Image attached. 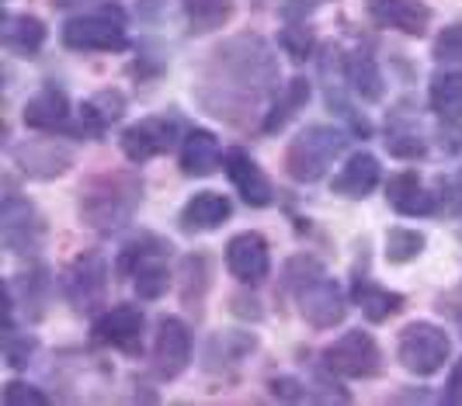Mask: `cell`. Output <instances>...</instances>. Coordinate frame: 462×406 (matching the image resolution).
I'll list each match as a JSON object with an SVG mask.
<instances>
[{"label": "cell", "mask_w": 462, "mask_h": 406, "mask_svg": "<svg viewBox=\"0 0 462 406\" xmlns=\"http://www.w3.org/2000/svg\"><path fill=\"white\" fill-rule=\"evenodd\" d=\"M278 56L261 35H233L219 42L199 69L195 80V101L208 115L247 125L251 115L261 112V105L278 90Z\"/></svg>", "instance_id": "6da1fadb"}, {"label": "cell", "mask_w": 462, "mask_h": 406, "mask_svg": "<svg viewBox=\"0 0 462 406\" xmlns=\"http://www.w3.org/2000/svg\"><path fill=\"white\" fill-rule=\"evenodd\" d=\"M143 202V180L133 171H101L80 184L77 212L80 223L94 233H118L133 223Z\"/></svg>", "instance_id": "7a4b0ae2"}, {"label": "cell", "mask_w": 462, "mask_h": 406, "mask_svg": "<svg viewBox=\"0 0 462 406\" xmlns=\"http://www.w3.org/2000/svg\"><path fill=\"white\" fill-rule=\"evenodd\" d=\"M347 135L334 125H306L285 150V174L300 184L320 180L334 167V160L345 153Z\"/></svg>", "instance_id": "3957f363"}, {"label": "cell", "mask_w": 462, "mask_h": 406, "mask_svg": "<svg viewBox=\"0 0 462 406\" xmlns=\"http://www.w3.org/2000/svg\"><path fill=\"white\" fill-rule=\"evenodd\" d=\"M60 39L73 52H122L129 49V35H125V14L112 0L101 4L97 11L77 14L63 24Z\"/></svg>", "instance_id": "277c9868"}, {"label": "cell", "mask_w": 462, "mask_h": 406, "mask_svg": "<svg viewBox=\"0 0 462 406\" xmlns=\"http://www.w3.org/2000/svg\"><path fill=\"white\" fill-rule=\"evenodd\" d=\"M452 355V340L441 330L439 323H428V319H414L400 330L396 340V361L411 372V375H439L445 368V361Z\"/></svg>", "instance_id": "5b68a950"}, {"label": "cell", "mask_w": 462, "mask_h": 406, "mask_svg": "<svg viewBox=\"0 0 462 406\" xmlns=\"http://www.w3.org/2000/svg\"><path fill=\"white\" fill-rule=\"evenodd\" d=\"M324 368L341 379H375L383 372V351L372 334L347 330L330 347H324Z\"/></svg>", "instance_id": "8992f818"}, {"label": "cell", "mask_w": 462, "mask_h": 406, "mask_svg": "<svg viewBox=\"0 0 462 406\" xmlns=\"http://www.w3.org/2000/svg\"><path fill=\"white\" fill-rule=\"evenodd\" d=\"M0 244L11 254H39L46 244V219L22 195H4L0 205Z\"/></svg>", "instance_id": "52a82bcc"}, {"label": "cell", "mask_w": 462, "mask_h": 406, "mask_svg": "<svg viewBox=\"0 0 462 406\" xmlns=\"http://www.w3.org/2000/svg\"><path fill=\"white\" fill-rule=\"evenodd\" d=\"M105 292H108V261L101 254H80L69 261L63 271V295L77 313H94L97 306H105Z\"/></svg>", "instance_id": "ba28073f"}, {"label": "cell", "mask_w": 462, "mask_h": 406, "mask_svg": "<svg viewBox=\"0 0 462 406\" xmlns=\"http://www.w3.org/2000/svg\"><path fill=\"white\" fill-rule=\"evenodd\" d=\"M178 133H181V125H178L174 115H171V118H167V115H150V118L133 122V125L122 133L118 146H122V153L133 160V163H146V160L163 157L167 150H174Z\"/></svg>", "instance_id": "9c48e42d"}, {"label": "cell", "mask_w": 462, "mask_h": 406, "mask_svg": "<svg viewBox=\"0 0 462 406\" xmlns=\"http://www.w3.org/2000/svg\"><path fill=\"white\" fill-rule=\"evenodd\" d=\"M296 299H300V316L313 330H334L337 323H345L347 299L334 278L320 274V278L306 281L296 289Z\"/></svg>", "instance_id": "30bf717a"}, {"label": "cell", "mask_w": 462, "mask_h": 406, "mask_svg": "<svg viewBox=\"0 0 462 406\" xmlns=\"http://www.w3.org/2000/svg\"><path fill=\"white\" fill-rule=\"evenodd\" d=\"M143 327H146V316L139 306H129V302H118L112 309L94 319L91 337L105 347H116V351H125V355H136L139 344H143Z\"/></svg>", "instance_id": "8fae6325"}, {"label": "cell", "mask_w": 462, "mask_h": 406, "mask_svg": "<svg viewBox=\"0 0 462 406\" xmlns=\"http://www.w3.org/2000/svg\"><path fill=\"white\" fill-rule=\"evenodd\" d=\"M11 160L24 178L52 180L73 167V150L56 139H24L22 146L11 150Z\"/></svg>", "instance_id": "7c38bea8"}, {"label": "cell", "mask_w": 462, "mask_h": 406, "mask_svg": "<svg viewBox=\"0 0 462 406\" xmlns=\"http://www.w3.org/2000/svg\"><path fill=\"white\" fill-rule=\"evenodd\" d=\"M191 361V330L185 319L178 316H163L153 337V372L161 375L163 383L178 379Z\"/></svg>", "instance_id": "4fadbf2b"}, {"label": "cell", "mask_w": 462, "mask_h": 406, "mask_svg": "<svg viewBox=\"0 0 462 406\" xmlns=\"http://www.w3.org/2000/svg\"><path fill=\"white\" fill-rule=\"evenodd\" d=\"M226 271L240 285H261L268 274H272V250L268 240L247 229V233H236L230 244H226Z\"/></svg>", "instance_id": "5bb4252c"}, {"label": "cell", "mask_w": 462, "mask_h": 406, "mask_svg": "<svg viewBox=\"0 0 462 406\" xmlns=\"http://www.w3.org/2000/svg\"><path fill=\"white\" fill-rule=\"evenodd\" d=\"M223 171H226V178H230L233 188H236V195L251 205V208H268V205L275 202L272 180L257 167V160L251 157L247 150H240V146L226 150V153H223Z\"/></svg>", "instance_id": "9a60e30c"}, {"label": "cell", "mask_w": 462, "mask_h": 406, "mask_svg": "<svg viewBox=\"0 0 462 406\" xmlns=\"http://www.w3.org/2000/svg\"><path fill=\"white\" fill-rule=\"evenodd\" d=\"M365 7L379 28H393L411 39L428 35V28H431V7L424 0H369Z\"/></svg>", "instance_id": "2e32d148"}, {"label": "cell", "mask_w": 462, "mask_h": 406, "mask_svg": "<svg viewBox=\"0 0 462 406\" xmlns=\"http://www.w3.org/2000/svg\"><path fill=\"white\" fill-rule=\"evenodd\" d=\"M230 216H233V202L226 195H219V191H199V195H191L185 202L181 216H178V226H181V233H188V236H202V233L219 229Z\"/></svg>", "instance_id": "e0dca14e"}, {"label": "cell", "mask_w": 462, "mask_h": 406, "mask_svg": "<svg viewBox=\"0 0 462 406\" xmlns=\"http://www.w3.org/2000/svg\"><path fill=\"white\" fill-rule=\"evenodd\" d=\"M386 202L393 212L407 216V219H424V216H435L439 212V198L420 184L414 171H403L386 180Z\"/></svg>", "instance_id": "ac0fdd59"}, {"label": "cell", "mask_w": 462, "mask_h": 406, "mask_svg": "<svg viewBox=\"0 0 462 406\" xmlns=\"http://www.w3.org/2000/svg\"><path fill=\"white\" fill-rule=\"evenodd\" d=\"M24 129H35V133H49V129H63L69 122V97L67 90H60L56 84L35 90L22 108Z\"/></svg>", "instance_id": "d6986e66"}, {"label": "cell", "mask_w": 462, "mask_h": 406, "mask_svg": "<svg viewBox=\"0 0 462 406\" xmlns=\"http://www.w3.org/2000/svg\"><path fill=\"white\" fill-rule=\"evenodd\" d=\"M223 163V146L216 133L208 129H191L181 139V174L185 178H212Z\"/></svg>", "instance_id": "ffe728a7"}, {"label": "cell", "mask_w": 462, "mask_h": 406, "mask_svg": "<svg viewBox=\"0 0 462 406\" xmlns=\"http://www.w3.org/2000/svg\"><path fill=\"white\" fill-rule=\"evenodd\" d=\"M345 84L351 88L355 97L379 105L386 97V80H383V69L375 63V56H369L365 49H355L345 56Z\"/></svg>", "instance_id": "44dd1931"}, {"label": "cell", "mask_w": 462, "mask_h": 406, "mask_svg": "<svg viewBox=\"0 0 462 406\" xmlns=\"http://www.w3.org/2000/svg\"><path fill=\"white\" fill-rule=\"evenodd\" d=\"M375 184H379V160L372 157V153H355V157L347 160L345 167L334 174L330 191L341 195V198L358 202V198H369L372 191H375Z\"/></svg>", "instance_id": "7402d4cb"}, {"label": "cell", "mask_w": 462, "mask_h": 406, "mask_svg": "<svg viewBox=\"0 0 462 406\" xmlns=\"http://www.w3.org/2000/svg\"><path fill=\"white\" fill-rule=\"evenodd\" d=\"M46 24L39 22L35 14H4V24H0V42L7 52H18L24 60L39 56V49L46 45Z\"/></svg>", "instance_id": "603a6c76"}, {"label": "cell", "mask_w": 462, "mask_h": 406, "mask_svg": "<svg viewBox=\"0 0 462 406\" xmlns=\"http://www.w3.org/2000/svg\"><path fill=\"white\" fill-rule=\"evenodd\" d=\"M386 150L390 157L396 160H420L428 153V143L420 139V129H417V118L407 115V105H400L396 112H390L386 118Z\"/></svg>", "instance_id": "cb8c5ba5"}, {"label": "cell", "mask_w": 462, "mask_h": 406, "mask_svg": "<svg viewBox=\"0 0 462 406\" xmlns=\"http://www.w3.org/2000/svg\"><path fill=\"white\" fill-rule=\"evenodd\" d=\"M125 94L122 90H97L80 105V135H101L125 115Z\"/></svg>", "instance_id": "d4e9b609"}, {"label": "cell", "mask_w": 462, "mask_h": 406, "mask_svg": "<svg viewBox=\"0 0 462 406\" xmlns=\"http://www.w3.org/2000/svg\"><path fill=\"white\" fill-rule=\"evenodd\" d=\"M310 105V80L306 77H292L285 88L278 90V97H275V105L264 112V122H261V129L268 135H275L282 133L296 115L302 112Z\"/></svg>", "instance_id": "484cf974"}, {"label": "cell", "mask_w": 462, "mask_h": 406, "mask_svg": "<svg viewBox=\"0 0 462 406\" xmlns=\"http://www.w3.org/2000/svg\"><path fill=\"white\" fill-rule=\"evenodd\" d=\"M351 299L362 306V313H365L369 323H386L390 316H396L403 306H407V299H403V295L390 292V289H383V285H375L372 278H355Z\"/></svg>", "instance_id": "4316f807"}, {"label": "cell", "mask_w": 462, "mask_h": 406, "mask_svg": "<svg viewBox=\"0 0 462 406\" xmlns=\"http://www.w3.org/2000/svg\"><path fill=\"white\" fill-rule=\"evenodd\" d=\"M428 105L441 122H462V69H448L431 80Z\"/></svg>", "instance_id": "83f0119b"}, {"label": "cell", "mask_w": 462, "mask_h": 406, "mask_svg": "<svg viewBox=\"0 0 462 406\" xmlns=\"http://www.w3.org/2000/svg\"><path fill=\"white\" fill-rule=\"evenodd\" d=\"M257 347V337L254 334H244V330H223V334H216V337L208 340L206 347V368H219V364H236V361H244L251 351Z\"/></svg>", "instance_id": "f1b7e54d"}, {"label": "cell", "mask_w": 462, "mask_h": 406, "mask_svg": "<svg viewBox=\"0 0 462 406\" xmlns=\"http://www.w3.org/2000/svg\"><path fill=\"white\" fill-rule=\"evenodd\" d=\"M191 35L219 32L233 18V0H181Z\"/></svg>", "instance_id": "f546056e"}, {"label": "cell", "mask_w": 462, "mask_h": 406, "mask_svg": "<svg viewBox=\"0 0 462 406\" xmlns=\"http://www.w3.org/2000/svg\"><path fill=\"white\" fill-rule=\"evenodd\" d=\"M163 257H167V254L146 257V261L133 271V278H136V292H139V299H146V302L161 299V295L171 289V271H167V264H163Z\"/></svg>", "instance_id": "4dcf8cb0"}, {"label": "cell", "mask_w": 462, "mask_h": 406, "mask_svg": "<svg viewBox=\"0 0 462 406\" xmlns=\"http://www.w3.org/2000/svg\"><path fill=\"white\" fill-rule=\"evenodd\" d=\"M428 247V240H424V233H417V229H407V226H393L390 233H386V261L390 264H411L417 261L420 254Z\"/></svg>", "instance_id": "1f68e13d"}, {"label": "cell", "mask_w": 462, "mask_h": 406, "mask_svg": "<svg viewBox=\"0 0 462 406\" xmlns=\"http://www.w3.org/2000/svg\"><path fill=\"white\" fill-rule=\"evenodd\" d=\"M157 254H171V244L161 240V236H153V233H143V236L129 240V244L122 247L116 271L118 274H129V278H133V271H136L146 257H157Z\"/></svg>", "instance_id": "d6a6232c"}, {"label": "cell", "mask_w": 462, "mask_h": 406, "mask_svg": "<svg viewBox=\"0 0 462 406\" xmlns=\"http://www.w3.org/2000/svg\"><path fill=\"white\" fill-rule=\"evenodd\" d=\"M278 45L285 49V56H292L296 63H306L310 56H313V49H317V39H313V32L310 28H302V24H289V28H282L278 32Z\"/></svg>", "instance_id": "836d02e7"}, {"label": "cell", "mask_w": 462, "mask_h": 406, "mask_svg": "<svg viewBox=\"0 0 462 406\" xmlns=\"http://www.w3.org/2000/svg\"><path fill=\"white\" fill-rule=\"evenodd\" d=\"M32 355H35V337L18 334L14 327H7V334H4V358H7V364L11 368H24Z\"/></svg>", "instance_id": "e575fe53"}, {"label": "cell", "mask_w": 462, "mask_h": 406, "mask_svg": "<svg viewBox=\"0 0 462 406\" xmlns=\"http://www.w3.org/2000/svg\"><path fill=\"white\" fill-rule=\"evenodd\" d=\"M435 60L439 63H462V24H448L435 39Z\"/></svg>", "instance_id": "d590c367"}, {"label": "cell", "mask_w": 462, "mask_h": 406, "mask_svg": "<svg viewBox=\"0 0 462 406\" xmlns=\"http://www.w3.org/2000/svg\"><path fill=\"white\" fill-rule=\"evenodd\" d=\"M320 274H324V264H320L317 257H292V261L285 264V285L300 289V285L313 281V278H320Z\"/></svg>", "instance_id": "8d00e7d4"}, {"label": "cell", "mask_w": 462, "mask_h": 406, "mask_svg": "<svg viewBox=\"0 0 462 406\" xmlns=\"http://www.w3.org/2000/svg\"><path fill=\"white\" fill-rule=\"evenodd\" d=\"M4 403L7 406H49V396L42 389H35V385L28 383H7L4 385Z\"/></svg>", "instance_id": "74e56055"}, {"label": "cell", "mask_w": 462, "mask_h": 406, "mask_svg": "<svg viewBox=\"0 0 462 406\" xmlns=\"http://www.w3.org/2000/svg\"><path fill=\"white\" fill-rule=\"evenodd\" d=\"M327 0H285L282 4V18L289 24H300V22H306L313 11H320Z\"/></svg>", "instance_id": "f35d334b"}, {"label": "cell", "mask_w": 462, "mask_h": 406, "mask_svg": "<svg viewBox=\"0 0 462 406\" xmlns=\"http://www.w3.org/2000/svg\"><path fill=\"white\" fill-rule=\"evenodd\" d=\"M272 396L275 400H310V385H302L300 379H289V375H282V379H275L272 383Z\"/></svg>", "instance_id": "ab89813d"}, {"label": "cell", "mask_w": 462, "mask_h": 406, "mask_svg": "<svg viewBox=\"0 0 462 406\" xmlns=\"http://www.w3.org/2000/svg\"><path fill=\"white\" fill-rule=\"evenodd\" d=\"M441 400L448 406H462V358L452 364V372H448V383H445V392H441Z\"/></svg>", "instance_id": "60d3db41"}, {"label": "cell", "mask_w": 462, "mask_h": 406, "mask_svg": "<svg viewBox=\"0 0 462 406\" xmlns=\"http://www.w3.org/2000/svg\"><path fill=\"white\" fill-rule=\"evenodd\" d=\"M136 14L143 22H161L167 14V0H136Z\"/></svg>", "instance_id": "b9f144b4"}, {"label": "cell", "mask_w": 462, "mask_h": 406, "mask_svg": "<svg viewBox=\"0 0 462 406\" xmlns=\"http://www.w3.org/2000/svg\"><path fill=\"white\" fill-rule=\"evenodd\" d=\"M452 191H456V195H452V202H456L462 208V174L456 178V188H452Z\"/></svg>", "instance_id": "7bdbcfd3"}]
</instances>
